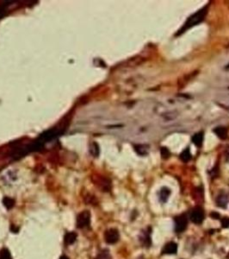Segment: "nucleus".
I'll list each match as a JSON object with an SVG mask.
<instances>
[{"mask_svg":"<svg viewBox=\"0 0 229 259\" xmlns=\"http://www.w3.org/2000/svg\"><path fill=\"white\" fill-rule=\"evenodd\" d=\"M207 13H208V6H205V7H203V8L201 9V10H199L197 12L194 13L193 15H191V16H189V18L186 20L184 26L178 30V32L177 33V36L180 35V34H183V33L185 32L187 29H190L191 27H193V26L200 24L201 21L204 20L205 16L207 15Z\"/></svg>","mask_w":229,"mask_h":259,"instance_id":"f257e3e1","label":"nucleus"},{"mask_svg":"<svg viewBox=\"0 0 229 259\" xmlns=\"http://www.w3.org/2000/svg\"><path fill=\"white\" fill-rule=\"evenodd\" d=\"M204 212L202 210V208L200 207H197L193 208L190 213H189V219L194 224H201L203 219H204Z\"/></svg>","mask_w":229,"mask_h":259,"instance_id":"f03ea898","label":"nucleus"},{"mask_svg":"<svg viewBox=\"0 0 229 259\" xmlns=\"http://www.w3.org/2000/svg\"><path fill=\"white\" fill-rule=\"evenodd\" d=\"M91 222V213L89 211H84L77 217V226L78 228H84L88 226Z\"/></svg>","mask_w":229,"mask_h":259,"instance_id":"7ed1b4c3","label":"nucleus"},{"mask_svg":"<svg viewBox=\"0 0 229 259\" xmlns=\"http://www.w3.org/2000/svg\"><path fill=\"white\" fill-rule=\"evenodd\" d=\"M120 239V234L119 231H117V229H108L105 231L104 233V240L105 242L109 244H114L117 243L119 241Z\"/></svg>","mask_w":229,"mask_h":259,"instance_id":"20e7f679","label":"nucleus"},{"mask_svg":"<svg viewBox=\"0 0 229 259\" xmlns=\"http://www.w3.org/2000/svg\"><path fill=\"white\" fill-rule=\"evenodd\" d=\"M174 221H175V231L177 233L183 232L186 230L188 226V219L184 214L177 216Z\"/></svg>","mask_w":229,"mask_h":259,"instance_id":"39448f33","label":"nucleus"},{"mask_svg":"<svg viewBox=\"0 0 229 259\" xmlns=\"http://www.w3.org/2000/svg\"><path fill=\"white\" fill-rule=\"evenodd\" d=\"M215 202L217 206L221 208H226L228 204V195L226 194L225 192H221L217 195L215 199Z\"/></svg>","mask_w":229,"mask_h":259,"instance_id":"423d86ee","label":"nucleus"},{"mask_svg":"<svg viewBox=\"0 0 229 259\" xmlns=\"http://www.w3.org/2000/svg\"><path fill=\"white\" fill-rule=\"evenodd\" d=\"M177 251V244L175 242H169L165 245V247L163 248L162 252L164 254H168V255H172V254H176Z\"/></svg>","mask_w":229,"mask_h":259,"instance_id":"0eeeda50","label":"nucleus"},{"mask_svg":"<svg viewBox=\"0 0 229 259\" xmlns=\"http://www.w3.org/2000/svg\"><path fill=\"white\" fill-rule=\"evenodd\" d=\"M170 195H171V190H170V188L166 187H162L161 190L159 191V200H160L162 203H165L168 200Z\"/></svg>","mask_w":229,"mask_h":259,"instance_id":"6e6552de","label":"nucleus"},{"mask_svg":"<svg viewBox=\"0 0 229 259\" xmlns=\"http://www.w3.org/2000/svg\"><path fill=\"white\" fill-rule=\"evenodd\" d=\"M134 150L140 156H146L149 152V147L146 144H137L134 145Z\"/></svg>","mask_w":229,"mask_h":259,"instance_id":"1a4fd4ad","label":"nucleus"},{"mask_svg":"<svg viewBox=\"0 0 229 259\" xmlns=\"http://www.w3.org/2000/svg\"><path fill=\"white\" fill-rule=\"evenodd\" d=\"M214 132L216 134L217 137L219 138H221L222 140H224L227 138V130L226 129L225 127H216L215 129H214Z\"/></svg>","mask_w":229,"mask_h":259,"instance_id":"9d476101","label":"nucleus"},{"mask_svg":"<svg viewBox=\"0 0 229 259\" xmlns=\"http://www.w3.org/2000/svg\"><path fill=\"white\" fill-rule=\"evenodd\" d=\"M77 233L74 231H70L67 232L65 236V243L66 244H72L76 241Z\"/></svg>","mask_w":229,"mask_h":259,"instance_id":"9b49d317","label":"nucleus"},{"mask_svg":"<svg viewBox=\"0 0 229 259\" xmlns=\"http://www.w3.org/2000/svg\"><path fill=\"white\" fill-rule=\"evenodd\" d=\"M202 141H203V133L202 132H199V133L196 134L195 136H193L192 142L197 147H201L202 144Z\"/></svg>","mask_w":229,"mask_h":259,"instance_id":"f8f14e48","label":"nucleus"},{"mask_svg":"<svg viewBox=\"0 0 229 259\" xmlns=\"http://www.w3.org/2000/svg\"><path fill=\"white\" fill-rule=\"evenodd\" d=\"M180 159L184 162H188L191 160V153H190L189 149H186L181 153Z\"/></svg>","mask_w":229,"mask_h":259,"instance_id":"ddd939ff","label":"nucleus"},{"mask_svg":"<svg viewBox=\"0 0 229 259\" xmlns=\"http://www.w3.org/2000/svg\"><path fill=\"white\" fill-rule=\"evenodd\" d=\"M141 241L144 245H149L151 244V239H150V232H146L144 231L141 237Z\"/></svg>","mask_w":229,"mask_h":259,"instance_id":"4468645a","label":"nucleus"},{"mask_svg":"<svg viewBox=\"0 0 229 259\" xmlns=\"http://www.w3.org/2000/svg\"><path fill=\"white\" fill-rule=\"evenodd\" d=\"M3 203H4V206L7 209H11L12 207H14V200H12L11 198H9V197H5L3 200Z\"/></svg>","mask_w":229,"mask_h":259,"instance_id":"2eb2a0df","label":"nucleus"},{"mask_svg":"<svg viewBox=\"0 0 229 259\" xmlns=\"http://www.w3.org/2000/svg\"><path fill=\"white\" fill-rule=\"evenodd\" d=\"M0 259H11V256L7 249H3L0 251Z\"/></svg>","mask_w":229,"mask_h":259,"instance_id":"dca6fc26","label":"nucleus"},{"mask_svg":"<svg viewBox=\"0 0 229 259\" xmlns=\"http://www.w3.org/2000/svg\"><path fill=\"white\" fill-rule=\"evenodd\" d=\"M160 154L163 159H167V158L170 157L171 153H170V151H169V150L167 148L163 147V148H161L160 149Z\"/></svg>","mask_w":229,"mask_h":259,"instance_id":"f3484780","label":"nucleus"},{"mask_svg":"<svg viewBox=\"0 0 229 259\" xmlns=\"http://www.w3.org/2000/svg\"><path fill=\"white\" fill-rule=\"evenodd\" d=\"M96 259H111V257H110L108 251H102L100 254H98Z\"/></svg>","mask_w":229,"mask_h":259,"instance_id":"a211bd4d","label":"nucleus"},{"mask_svg":"<svg viewBox=\"0 0 229 259\" xmlns=\"http://www.w3.org/2000/svg\"><path fill=\"white\" fill-rule=\"evenodd\" d=\"M221 226L223 228H228L229 227V218H223L221 219Z\"/></svg>","mask_w":229,"mask_h":259,"instance_id":"6ab92c4d","label":"nucleus"},{"mask_svg":"<svg viewBox=\"0 0 229 259\" xmlns=\"http://www.w3.org/2000/svg\"><path fill=\"white\" fill-rule=\"evenodd\" d=\"M211 217H212L213 219H218L220 218V215H219V213H211Z\"/></svg>","mask_w":229,"mask_h":259,"instance_id":"aec40b11","label":"nucleus"},{"mask_svg":"<svg viewBox=\"0 0 229 259\" xmlns=\"http://www.w3.org/2000/svg\"><path fill=\"white\" fill-rule=\"evenodd\" d=\"M60 259H69L67 257H66V256H62V257H60Z\"/></svg>","mask_w":229,"mask_h":259,"instance_id":"412c9836","label":"nucleus"},{"mask_svg":"<svg viewBox=\"0 0 229 259\" xmlns=\"http://www.w3.org/2000/svg\"><path fill=\"white\" fill-rule=\"evenodd\" d=\"M227 258L229 259V253H228V254H227Z\"/></svg>","mask_w":229,"mask_h":259,"instance_id":"4be33fe9","label":"nucleus"}]
</instances>
